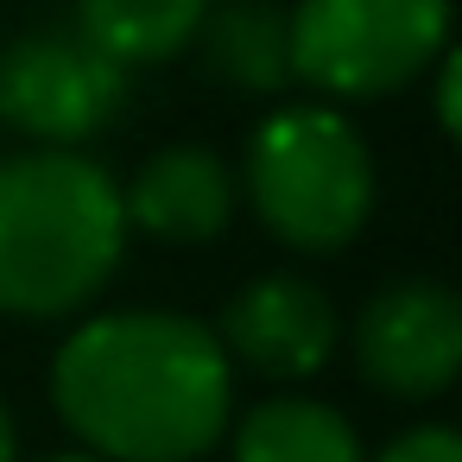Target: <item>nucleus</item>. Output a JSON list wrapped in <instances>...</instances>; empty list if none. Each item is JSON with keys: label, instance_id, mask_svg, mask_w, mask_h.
<instances>
[{"label": "nucleus", "instance_id": "nucleus-9", "mask_svg": "<svg viewBox=\"0 0 462 462\" xmlns=\"http://www.w3.org/2000/svg\"><path fill=\"white\" fill-rule=\"evenodd\" d=\"M203 64L254 96H273L291 83V7L279 0H209L197 26Z\"/></svg>", "mask_w": 462, "mask_h": 462}, {"label": "nucleus", "instance_id": "nucleus-14", "mask_svg": "<svg viewBox=\"0 0 462 462\" xmlns=\"http://www.w3.org/2000/svg\"><path fill=\"white\" fill-rule=\"evenodd\" d=\"M39 462H102V456H96V449H83V443H77V449H51V456H39Z\"/></svg>", "mask_w": 462, "mask_h": 462}, {"label": "nucleus", "instance_id": "nucleus-5", "mask_svg": "<svg viewBox=\"0 0 462 462\" xmlns=\"http://www.w3.org/2000/svg\"><path fill=\"white\" fill-rule=\"evenodd\" d=\"M127 102V70L102 58L77 26L26 32L0 51V121L39 146L96 140Z\"/></svg>", "mask_w": 462, "mask_h": 462}, {"label": "nucleus", "instance_id": "nucleus-4", "mask_svg": "<svg viewBox=\"0 0 462 462\" xmlns=\"http://www.w3.org/2000/svg\"><path fill=\"white\" fill-rule=\"evenodd\" d=\"M449 45V0H298L291 77L323 96H393Z\"/></svg>", "mask_w": 462, "mask_h": 462}, {"label": "nucleus", "instance_id": "nucleus-11", "mask_svg": "<svg viewBox=\"0 0 462 462\" xmlns=\"http://www.w3.org/2000/svg\"><path fill=\"white\" fill-rule=\"evenodd\" d=\"M235 462H367L355 424L323 399H260L235 430Z\"/></svg>", "mask_w": 462, "mask_h": 462}, {"label": "nucleus", "instance_id": "nucleus-3", "mask_svg": "<svg viewBox=\"0 0 462 462\" xmlns=\"http://www.w3.org/2000/svg\"><path fill=\"white\" fill-rule=\"evenodd\" d=\"M247 203L298 254L348 247L374 216V159L367 140L317 102L273 108L247 140Z\"/></svg>", "mask_w": 462, "mask_h": 462}, {"label": "nucleus", "instance_id": "nucleus-13", "mask_svg": "<svg viewBox=\"0 0 462 462\" xmlns=\"http://www.w3.org/2000/svg\"><path fill=\"white\" fill-rule=\"evenodd\" d=\"M456 96H462V64H456V51L443 45V51H437V121H443V134L462 127V102H456Z\"/></svg>", "mask_w": 462, "mask_h": 462}, {"label": "nucleus", "instance_id": "nucleus-15", "mask_svg": "<svg viewBox=\"0 0 462 462\" xmlns=\"http://www.w3.org/2000/svg\"><path fill=\"white\" fill-rule=\"evenodd\" d=\"M0 462H14V418H7V405H0Z\"/></svg>", "mask_w": 462, "mask_h": 462}, {"label": "nucleus", "instance_id": "nucleus-6", "mask_svg": "<svg viewBox=\"0 0 462 462\" xmlns=\"http://www.w3.org/2000/svg\"><path fill=\"white\" fill-rule=\"evenodd\" d=\"M355 367L386 399H437L462 374V304L437 279H399L355 323Z\"/></svg>", "mask_w": 462, "mask_h": 462}, {"label": "nucleus", "instance_id": "nucleus-10", "mask_svg": "<svg viewBox=\"0 0 462 462\" xmlns=\"http://www.w3.org/2000/svg\"><path fill=\"white\" fill-rule=\"evenodd\" d=\"M209 0H77V32L121 70L171 64L197 45Z\"/></svg>", "mask_w": 462, "mask_h": 462}, {"label": "nucleus", "instance_id": "nucleus-12", "mask_svg": "<svg viewBox=\"0 0 462 462\" xmlns=\"http://www.w3.org/2000/svg\"><path fill=\"white\" fill-rule=\"evenodd\" d=\"M374 462H462V437L443 430V424H418V430L393 437Z\"/></svg>", "mask_w": 462, "mask_h": 462}, {"label": "nucleus", "instance_id": "nucleus-7", "mask_svg": "<svg viewBox=\"0 0 462 462\" xmlns=\"http://www.w3.org/2000/svg\"><path fill=\"white\" fill-rule=\"evenodd\" d=\"M216 342L266 380H310L336 355V304L298 273H266L228 298Z\"/></svg>", "mask_w": 462, "mask_h": 462}, {"label": "nucleus", "instance_id": "nucleus-2", "mask_svg": "<svg viewBox=\"0 0 462 462\" xmlns=\"http://www.w3.org/2000/svg\"><path fill=\"white\" fill-rule=\"evenodd\" d=\"M127 209L121 184L70 152L39 146L0 159V310L7 317H70L121 266Z\"/></svg>", "mask_w": 462, "mask_h": 462}, {"label": "nucleus", "instance_id": "nucleus-8", "mask_svg": "<svg viewBox=\"0 0 462 462\" xmlns=\"http://www.w3.org/2000/svg\"><path fill=\"white\" fill-rule=\"evenodd\" d=\"M121 209H127V228L190 247V241H209V235L228 228V216H235V178L203 146H165L121 190Z\"/></svg>", "mask_w": 462, "mask_h": 462}, {"label": "nucleus", "instance_id": "nucleus-1", "mask_svg": "<svg viewBox=\"0 0 462 462\" xmlns=\"http://www.w3.org/2000/svg\"><path fill=\"white\" fill-rule=\"evenodd\" d=\"M51 399L102 462H197L228 430L235 367L197 317L108 310L58 348Z\"/></svg>", "mask_w": 462, "mask_h": 462}]
</instances>
